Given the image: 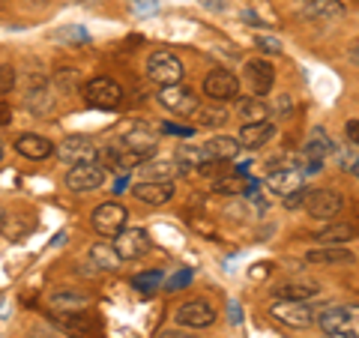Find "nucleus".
Returning <instances> with one entry per match:
<instances>
[{
	"instance_id": "1",
	"label": "nucleus",
	"mask_w": 359,
	"mask_h": 338,
	"mask_svg": "<svg viewBox=\"0 0 359 338\" xmlns=\"http://www.w3.org/2000/svg\"><path fill=\"white\" fill-rule=\"evenodd\" d=\"M332 150H335V144L330 138V132L320 129V126H314L309 132L306 144H302V156H299V159H302V174H318Z\"/></svg>"
},
{
	"instance_id": "2",
	"label": "nucleus",
	"mask_w": 359,
	"mask_h": 338,
	"mask_svg": "<svg viewBox=\"0 0 359 338\" xmlns=\"http://www.w3.org/2000/svg\"><path fill=\"white\" fill-rule=\"evenodd\" d=\"M147 75L150 81H156L159 87L168 84H183V75H186V66L183 60L171 51H153L147 58Z\"/></svg>"
},
{
	"instance_id": "3",
	"label": "nucleus",
	"mask_w": 359,
	"mask_h": 338,
	"mask_svg": "<svg viewBox=\"0 0 359 338\" xmlns=\"http://www.w3.org/2000/svg\"><path fill=\"white\" fill-rule=\"evenodd\" d=\"M306 212L314 222H332L344 207V198L335 189H309L306 195Z\"/></svg>"
},
{
	"instance_id": "4",
	"label": "nucleus",
	"mask_w": 359,
	"mask_h": 338,
	"mask_svg": "<svg viewBox=\"0 0 359 338\" xmlns=\"http://www.w3.org/2000/svg\"><path fill=\"white\" fill-rule=\"evenodd\" d=\"M84 99L99 111H114L123 102V87L114 81V78L99 75L84 87Z\"/></svg>"
},
{
	"instance_id": "5",
	"label": "nucleus",
	"mask_w": 359,
	"mask_h": 338,
	"mask_svg": "<svg viewBox=\"0 0 359 338\" xmlns=\"http://www.w3.org/2000/svg\"><path fill=\"white\" fill-rule=\"evenodd\" d=\"M269 314H273L276 320H282L285 326H294V330H306V326H311L314 318H318V311L302 299H278V302H273Z\"/></svg>"
},
{
	"instance_id": "6",
	"label": "nucleus",
	"mask_w": 359,
	"mask_h": 338,
	"mask_svg": "<svg viewBox=\"0 0 359 338\" xmlns=\"http://www.w3.org/2000/svg\"><path fill=\"white\" fill-rule=\"evenodd\" d=\"M314 323L320 326L327 335H347V338H356V309H344V306H332V309H323Z\"/></svg>"
},
{
	"instance_id": "7",
	"label": "nucleus",
	"mask_w": 359,
	"mask_h": 338,
	"mask_svg": "<svg viewBox=\"0 0 359 338\" xmlns=\"http://www.w3.org/2000/svg\"><path fill=\"white\" fill-rule=\"evenodd\" d=\"M117 147L123 153H129L135 156V159H141V162H147L156 156V147H159V141H156V132L150 126H132L123 138L117 141Z\"/></svg>"
},
{
	"instance_id": "8",
	"label": "nucleus",
	"mask_w": 359,
	"mask_h": 338,
	"mask_svg": "<svg viewBox=\"0 0 359 338\" xmlns=\"http://www.w3.org/2000/svg\"><path fill=\"white\" fill-rule=\"evenodd\" d=\"M159 105L168 108L171 114L177 117H195V111H198V96H195V90H189L183 84H168L159 90Z\"/></svg>"
},
{
	"instance_id": "9",
	"label": "nucleus",
	"mask_w": 359,
	"mask_h": 338,
	"mask_svg": "<svg viewBox=\"0 0 359 338\" xmlns=\"http://www.w3.org/2000/svg\"><path fill=\"white\" fill-rule=\"evenodd\" d=\"M126 219L129 212L123 204H117V201H108V204H99L93 210V216H90V222H93V231L99 236H117L123 228H126Z\"/></svg>"
},
{
	"instance_id": "10",
	"label": "nucleus",
	"mask_w": 359,
	"mask_h": 338,
	"mask_svg": "<svg viewBox=\"0 0 359 338\" xmlns=\"http://www.w3.org/2000/svg\"><path fill=\"white\" fill-rule=\"evenodd\" d=\"M177 326H186V330H207V326L216 323V309L207 299H189L186 306H180L174 311Z\"/></svg>"
},
{
	"instance_id": "11",
	"label": "nucleus",
	"mask_w": 359,
	"mask_h": 338,
	"mask_svg": "<svg viewBox=\"0 0 359 338\" xmlns=\"http://www.w3.org/2000/svg\"><path fill=\"white\" fill-rule=\"evenodd\" d=\"M150 236L144 228H123L117 234V240H114V252L120 261H138V257H144L150 252Z\"/></svg>"
},
{
	"instance_id": "12",
	"label": "nucleus",
	"mask_w": 359,
	"mask_h": 338,
	"mask_svg": "<svg viewBox=\"0 0 359 338\" xmlns=\"http://www.w3.org/2000/svg\"><path fill=\"white\" fill-rule=\"evenodd\" d=\"M60 156V162L63 165H81V162H96L99 159V150H96V144L84 138V135H69V138H63L60 141V147H54Z\"/></svg>"
},
{
	"instance_id": "13",
	"label": "nucleus",
	"mask_w": 359,
	"mask_h": 338,
	"mask_svg": "<svg viewBox=\"0 0 359 338\" xmlns=\"http://www.w3.org/2000/svg\"><path fill=\"white\" fill-rule=\"evenodd\" d=\"M204 93L212 102H231L240 96V78L228 69H216L204 78Z\"/></svg>"
},
{
	"instance_id": "14",
	"label": "nucleus",
	"mask_w": 359,
	"mask_h": 338,
	"mask_svg": "<svg viewBox=\"0 0 359 338\" xmlns=\"http://www.w3.org/2000/svg\"><path fill=\"white\" fill-rule=\"evenodd\" d=\"M105 183V168L99 162H81L72 165L69 174H66V186L72 191H96Z\"/></svg>"
},
{
	"instance_id": "15",
	"label": "nucleus",
	"mask_w": 359,
	"mask_h": 338,
	"mask_svg": "<svg viewBox=\"0 0 359 338\" xmlns=\"http://www.w3.org/2000/svg\"><path fill=\"white\" fill-rule=\"evenodd\" d=\"M54 90H51V84H48V78H42V75H33L30 78V84H27V90H25V105H27V111L30 114H36V117H45L48 111L54 108Z\"/></svg>"
},
{
	"instance_id": "16",
	"label": "nucleus",
	"mask_w": 359,
	"mask_h": 338,
	"mask_svg": "<svg viewBox=\"0 0 359 338\" xmlns=\"http://www.w3.org/2000/svg\"><path fill=\"white\" fill-rule=\"evenodd\" d=\"M243 72H245V84H249L252 96H266L269 90H273L276 72H273V66H269L266 60H261V58H255V60H245Z\"/></svg>"
},
{
	"instance_id": "17",
	"label": "nucleus",
	"mask_w": 359,
	"mask_h": 338,
	"mask_svg": "<svg viewBox=\"0 0 359 338\" xmlns=\"http://www.w3.org/2000/svg\"><path fill=\"white\" fill-rule=\"evenodd\" d=\"M129 191H132L135 201H141V204L162 207L174 198V183H147V180H141V183H135Z\"/></svg>"
},
{
	"instance_id": "18",
	"label": "nucleus",
	"mask_w": 359,
	"mask_h": 338,
	"mask_svg": "<svg viewBox=\"0 0 359 338\" xmlns=\"http://www.w3.org/2000/svg\"><path fill=\"white\" fill-rule=\"evenodd\" d=\"M15 150L25 156V159H33V162H42L54 156V144L45 138V135H36V132H27V135H18L15 141Z\"/></svg>"
},
{
	"instance_id": "19",
	"label": "nucleus",
	"mask_w": 359,
	"mask_h": 338,
	"mask_svg": "<svg viewBox=\"0 0 359 338\" xmlns=\"http://www.w3.org/2000/svg\"><path fill=\"white\" fill-rule=\"evenodd\" d=\"M302 15L314 25H330V21L344 15V0H309L302 6Z\"/></svg>"
},
{
	"instance_id": "20",
	"label": "nucleus",
	"mask_w": 359,
	"mask_h": 338,
	"mask_svg": "<svg viewBox=\"0 0 359 338\" xmlns=\"http://www.w3.org/2000/svg\"><path fill=\"white\" fill-rule=\"evenodd\" d=\"M276 135V123L273 120H261V123H245L240 129V147H249V150H261L264 144Z\"/></svg>"
},
{
	"instance_id": "21",
	"label": "nucleus",
	"mask_w": 359,
	"mask_h": 338,
	"mask_svg": "<svg viewBox=\"0 0 359 338\" xmlns=\"http://www.w3.org/2000/svg\"><path fill=\"white\" fill-rule=\"evenodd\" d=\"M302 186V171L299 168H273V174L266 177V189L273 191V195L285 198L287 191H294Z\"/></svg>"
},
{
	"instance_id": "22",
	"label": "nucleus",
	"mask_w": 359,
	"mask_h": 338,
	"mask_svg": "<svg viewBox=\"0 0 359 338\" xmlns=\"http://www.w3.org/2000/svg\"><path fill=\"white\" fill-rule=\"evenodd\" d=\"M48 306L57 314L60 311H84L90 306V297L75 288H60V290H51L48 294Z\"/></svg>"
},
{
	"instance_id": "23",
	"label": "nucleus",
	"mask_w": 359,
	"mask_h": 338,
	"mask_svg": "<svg viewBox=\"0 0 359 338\" xmlns=\"http://www.w3.org/2000/svg\"><path fill=\"white\" fill-rule=\"evenodd\" d=\"M306 261L323 264V266H347V264H353L356 257H353V252H347L344 245H320V249H311L306 255Z\"/></svg>"
},
{
	"instance_id": "24",
	"label": "nucleus",
	"mask_w": 359,
	"mask_h": 338,
	"mask_svg": "<svg viewBox=\"0 0 359 338\" xmlns=\"http://www.w3.org/2000/svg\"><path fill=\"white\" fill-rule=\"evenodd\" d=\"M204 150H207L210 162H231V159H237L243 147H240L237 138H231V135H216V138H210L204 144Z\"/></svg>"
},
{
	"instance_id": "25",
	"label": "nucleus",
	"mask_w": 359,
	"mask_h": 338,
	"mask_svg": "<svg viewBox=\"0 0 359 338\" xmlns=\"http://www.w3.org/2000/svg\"><path fill=\"white\" fill-rule=\"evenodd\" d=\"M141 177L147 180V183H174V177L180 171L177 162H168V159H147L138 165Z\"/></svg>"
},
{
	"instance_id": "26",
	"label": "nucleus",
	"mask_w": 359,
	"mask_h": 338,
	"mask_svg": "<svg viewBox=\"0 0 359 338\" xmlns=\"http://www.w3.org/2000/svg\"><path fill=\"white\" fill-rule=\"evenodd\" d=\"M87 264H93V269H99V273H114V269L123 264L117 252H114V245H108V243H93L90 245V252H87Z\"/></svg>"
},
{
	"instance_id": "27",
	"label": "nucleus",
	"mask_w": 359,
	"mask_h": 338,
	"mask_svg": "<svg viewBox=\"0 0 359 338\" xmlns=\"http://www.w3.org/2000/svg\"><path fill=\"white\" fill-rule=\"evenodd\" d=\"M207 159V150L201 144H177V165L180 171H192V168H204Z\"/></svg>"
},
{
	"instance_id": "28",
	"label": "nucleus",
	"mask_w": 359,
	"mask_h": 338,
	"mask_svg": "<svg viewBox=\"0 0 359 338\" xmlns=\"http://www.w3.org/2000/svg\"><path fill=\"white\" fill-rule=\"evenodd\" d=\"M273 294L278 299H302V302H309L311 297H318V285H311V281H285V285L273 288Z\"/></svg>"
},
{
	"instance_id": "29",
	"label": "nucleus",
	"mask_w": 359,
	"mask_h": 338,
	"mask_svg": "<svg viewBox=\"0 0 359 338\" xmlns=\"http://www.w3.org/2000/svg\"><path fill=\"white\" fill-rule=\"evenodd\" d=\"M356 236V228L347 222H339V224H327L320 234H314V240L320 245H344L347 240H353Z\"/></svg>"
},
{
	"instance_id": "30",
	"label": "nucleus",
	"mask_w": 359,
	"mask_h": 338,
	"mask_svg": "<svg viewBox=\"0 0 359 338\" xmlns=\"http://www.w3.org/2000/svg\"><path fill=\"white\" fill-rule=\"evenodd\" d=\"M198 123L204 129H219V126H224L228 123V108H224V102H210V105H198Z\"/></svg>"
},
{
	"instance_id": "31",
	"label": "nucleus",
	"mask_w": 359,
	"mask_h": 338,
	"mask_svg": "<svg viewBox=\"0 0 359 338\" xmlns=\"http://www.w3.org/2000/svg\"><path fill=\"white\" fill-rule=\"evenodd\" d=\"M237 111H240V117H243L245 123L269 120V105L264 102L261 96H243V99H240V105H237Z\"/></svg>"
},
{
	"instance_id": "32",
	"label": "nucleus",
	"mask_w": 359,
	"mask_h": 338,
	"mask_svg": "<svg viewBox=\"0 0 359 338\" xmlns=\"http://www.w3.org/2000/svg\"><path fill=\"white\" fill-rule=\"evenodd\" d=\"M162 281H165L162 269H147V273L132 276V288H135V290H141V294H153V290L159 288Z\"/></svg>"
},
{
	"instance_id": "33",
	"label": "nucleus",
	"mask_w": 359,
	"mask_h": 338,
	"mask_svg": "<svg viewBox=\"0 0 359 338\" xmlns=\"http://www.w3.org/2000/svg\"><path fill=\"white\" fill-rule=\"evenodd\" d=\"M54 39L66 42V45H84V42H90V30L84 25H69V27L54 30Z\"/></svg>"
},
{
	"instance_id": "34",
	"label": "nucleus",
	"mask_w": 359,
	"mask_h": 338,
	"mask_svg": "<svg viewBox=\"0 0 359 338\" xmlns=\"http://www.w3.org/2000/svg\"><path fill=\"white\" fill-rule=\"evenodd\" d=\"M339 168L344 174L356 177L359 174V156H356V144H344V147L339 150Z\"/></svg>"
},
{
	"instance_id": "35",
	"label": "nucleus",
	"mask_w": 359,
	"mask_h": 338,
	"mask_svg": "<svg viewBox=\"0 0 359 338\" xmlns=\"http://www.w3.org/2000/svg\"><path fill=\"white\" fill-rule=\"evenodd\" d=\"M129 13L138 18H150L159 13V0H129Z\"/></svg>"
},
{
	"instance_id": "36",
	"label": "nucleus",
	"mask_w": 359,
	"mask_h": 338,
	"mask_svg": "<svg viewBox=\"0 0 359 338\" xmlns=\"http://www.w3.org/2000/svg\"><path fill=\"white\" fill-rule=\"evenodd\" d=\"M168 294H177V290H186L189 285H192V269H183V273H174L168 281H162Z\"/></svg>"
},
{
	"instance_id": "37",
	"label": "nucleus",
	"mask_w": 359,
	"mask_h": 338,
	"mask_svg": "<svg viewBox=\"0 0 359 338\" xmlns=\"http://www.w3.org/2000/svg\"><path fill=\"white\" fill-rule=\"evenodd\" d=\"M306 195H309V189H306V186H299V189H294V191H287L282 201H285V207H287V210H299L302 204H306Z\"/></svg>"
},
{
	"instance_id": "38",
	"label": "nucleus",
	"mask_w": 359,
	"mask_h": 338,
	"mask_svg": "<svg viewBox=\"0 0 359 338\" xmlns=\"http://www.w3.org/2000/svg\"><path fill=\"white\" fill-rule=\"evenodd\" d=\"M15 87V69L13 66H0V96Z\"/></svg>"
},
{
	"instance_id": "39",
	"label": "nucleus",
	"mask_w": 359,
	"mask_h": 338,
	"mask_svg": "<svg viewBox=\"0 0 359 338\" xmlns=\"http://www.w3.org/2000/svg\"><path fill=\"white\" fill-rule=\"evenodd\" d=\"M27 338H63V335H60V330H54V326H48V323H36Z\"/></svg>"
},
{
	"instance_id": "40",
	"label": "nucleus",
	"mask_w": 359,
	"mask_h": 338,
	"mask_svg": "<svg viewBox=\"0 0 359 338\" xmlns=\"http://www.w3.org/2000/svg\"><path fill=\"white\" fill-rule=\"evenodd\" d=\"M257 48L264 54H282V42L276 36H257Z\"/></svg>"
},
{
	"instance_id": "41",
	"label": "nucleus",
	"mask_w": 359,
	"mask_h": 338,
	"mask_svg": "<svg viewBox=\"0 0 359 338\" xmlns=\"http://www.w3.org/2000/svg\"><path fill=\"white\" fill-rule=\"evenodd\" d=\"M159 338H198V335H192L186 326H171V330H162Z\"/></svg>"
},
{
	"instance_id": "42",
	"label": "nucleus",
	"mask_w": 359,
	"mask_h": 338,
	"mask_svg": "<svg viewBox=\"0 0 359 338\" xmlns=\"http://www.w3.org/2000/svg\"><path fill=\"white\" fill-rule=\"evenodd\" d=\"M344 132H347V144H359V120H356V117L347 120Z\"/></svg>"
},
{
	"instance_id": "43",
	"label": "nucleus",
	"mask_w": 359,
	"mask_h": 338,
	"mask_svg": "<svg viewBox=\"0 0 359 338\" xmlns=\"http://www.w3.org/2000/svg\"><path fill=\"white\" fill-rule=\"evenodd\" d=\"M198 4L204 9H210V13H224V6H228L224 0H198Z\"/></svg>"
},
{
	"instance_id": "44",
	"label": "nucleus",
	"mask_w": 359,
	"mask_h": 338,
	"mask_svg": "<svg viewBox=\"0 0 359 338\" xmlns=\"http://www.w3.org/2000/svg\"><path fill=\"white\" fill-rule=\"evenodd\" d=\"M9 120H13V111H9L6 105H0V126H6Z\"/></svg>"
},
{
	"instance_id": "45",
	"label": "nucleus",
	"mask_w": 359,
	"mask_h": 338,
	"mask_svg": "<svg viewBox=\"0 0 359 338\" xmlns=\"http://www.w3.org/2000/svg\"><path fill=\"white\" fill-rule=\"evenodd\" d=\"M231 320H233V323H240V320H243V314H240V302H231Z\"/></svg>"
},
{
	"instance_id": "46",
	"label": "nucleus",
	"mask_w": 359,
	"mask_h": 338,
	"mask_svg": "<svg viewBox=\"0 0 359 338\" xmlns=\"http://www.w3.org/2000/svg\"><path fill=\"white\" fill-rule=\"evenodd\" d=\"M51 243H54V245H63V243H66V234L60 231V234H57V236H54V240H51Z\"/></svg>"
},
{
	"instance_id": "47",
	"label": "nucleus",
	"mask_w": 359,
	"mask_h": 338,
	"mask_svg": "<svg viewBox=\"0 0 359 338\" xmlns=\"http://www.w3.org/2000/svg\"><path fill=\"white\" fill-rule=\"evenodd\" d=\"M0 162H4V141H0Z\"/></svg>"
},
{
	"instance_id": "48",
	"label": "nucleus",
	"mask_w": 359,
	"mask_h": 338,
	"mask_svg": "<svg viewBox=\"0 0 359 338\" xmlns=\"http://www.w3.org/2000/svg\"><path fill=\"white\" fill-rule=\"evenodd\" d=\"M327 338H347V335H327Z\"/></svg>"
},
{
	"instance_id": "49",
	"label": "nucleus",
	"mask_w": 359,
	"mask_h": 338,
	"mask_svg": "<svg viewBox=\"0 0 359 338\" xmlns=\"http://www.w3.org/2000/svg\"><path fill=\"white\" fill-rule=\"evenodd\" d=\"M0 222H4V210H0Z\"/></svg>"
}]
</instances>
